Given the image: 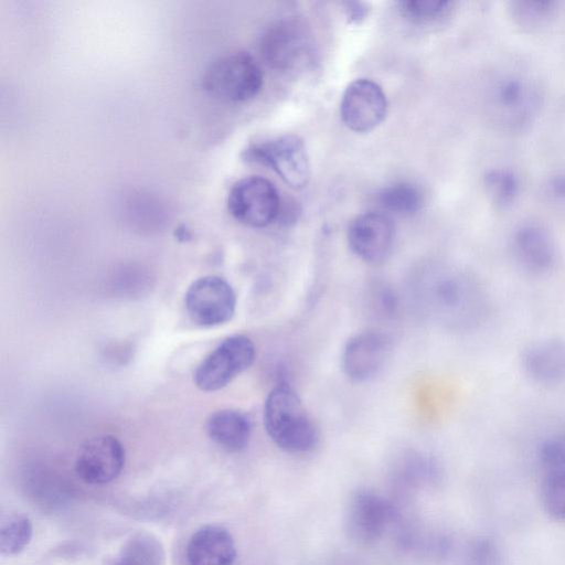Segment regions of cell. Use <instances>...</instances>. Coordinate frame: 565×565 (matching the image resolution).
Instances as JSON below:
<instances>
[{"label":"cell","instance_id":"cell-1","mask_svg":"<svg viewBox=\"0 0 565 565\" xmlns=\"http://www.w3.org/2000/svg\"><path fill=\"white\" fill-rule=\"evenodd\" d=\"M264 425L273 443L290 454L309 452L319 441L317 426L297 392L286 384L277 385L268 393Z\"/></svg>","mask_w":565,"mask_h":565},{"label":"cell","instance_id":"cell-2","mask_svg":"<svg viewBox=\"0 0 565 565\" xmlns=\"http://www.w3.org/2000/svg\"><path fill=\"white\" fill-rule=\"evenodd\" d=\"M203 87L214 97L232 103L255 97L263 85V72L247 52L234 51L217 56L205 68Z\"/></svg>","mask_w":565,"mask_h":565},{"label":"cell","instance_id":"cell-3","mask_svg":"<svg viewBox=\"0 0 565 565\" xmlns=\"http://www.w3.org/2000/svg\"><path fill=\"white\" fill-rule=\"evenodd\" d=\"M256 349L246 335L235 334L224 339L194 372L195 385L204 392L225 387L254 362Z\"/></svg>","mask_w":565,"mask_h":565},{"label":"cell","instance_id":"cell-4","mask_svg":"<svg viewBox=\"0 0 565 565\" xmlns=\"http://www.w3.org/2000/svg\"><path fill=\"white\" fill-rule=\"evenodd\" d=\"M244 158L270 168L292 189L306 186L310 178V163L305 145L294 135L250 145L244 151Z\"/></svg>","mask_w":565,"mask_h":565},{"label":"cell","instance_id":"cell-5","mask_svg":"<svg viewBox=\"0 0 565 565\" xmlns=\"http://www.w3.org/2000/svg\"><path fill=\"white\" fill-rule=\"evenodd\" d=\"M230 213L250 227H264L280 213V199L275 185L259 175L236 181L227 198Z\"/></svg>","mask_w":565,"mask_h":565},{"label":"cell","instance_id":"cell-6","mask_svg":"<svg viewBox=\"0 0 565 565\" xmlns=\"http://www.w3.org/2000/svg\"><path fill=\"white\" fill-rule=\"evenodd\" d=\"M235 308L236 295L233 287L218 276L196 279L185 294L186 312L201 327L226 323L234 316Z\"/></svg>","mask_w":565,"mask_h":565},{"label":"cell","instance_id":"cell-7","mask_svg":"<svg viewBox=\"0 0 565 565\" xmlns=\"http://www.w3.org/2000/svg\"><path fill=\"white\" fill-rule=\"evenodd\" d=\"M312 43L307 28L298 20L277 21L267 29L260 42L264 60L273 68L294 71L309 62Z\"/></svg>","mask_w":565,"mask_h":565},{"label":"cell","instance_id":"cell-8","mask_svg":"<svg viewBox=\"0 0 565 565\" xmlns=\"http://www.w3.org/2000/svg\"><path fill=\"white\" fill-rule=\"evenodd\" d=\"M394 514L393 504L384 497L372 490H358L345 511L347 531L359 543H373L385 533Z\"/></svg>","mask_w":565,"mask_h":565},{"label":"cell","instance_id":"cell-9","mask_svg":"<svg viewBox=\"0 0 565 565\" xmlns=\"http://www.w3.org/2000/svg\"><path fill=\"white\" fill-rule=\"evenodd\" d=\"M387 100L381 86L367 78L353 81L345 88L340 114L344 125L355 132H369L385 118Z\"/></svg>","mask_w":565,"mask_h":565},{"label":"cell","instance_id":"cell-10","mask_svg":"<svg viewBox=\"0 0 565 565\" xmlns=\"http://www.w3.org/2000/svg\"><path fill=\"white\" fill-rule=\"evenodd\" d=\"M125 449L111 435H99L87 439L75 460L77 476L89 484L100 486L114 481L125 466Z\"/></svg>","mask_w":565,"mask_h":565},{"label":"cell","instance_id":"cell-11","mask_svg":"<svg viewBox=\"0 0 565 565\" xmlns=\"http://www.w3.org/2000/svg\"><path fill=\"white\" fill-rule=\"evenodd\" d=\"M394 234V224L388 216L367 212L356 216L349 225L348 243L360 259L379 265L390 256Z\"/></svg>","mask_w":565,"mask_h":565},{"label":"cell","instance_id":"cell-12","mask_svg":"<svg viewBox=\"0 0 565 565\" xmlns=\"http://www.w3.org/2000/svg\"><path fill=\"white\" fill-rule=\"evenodd\" d=\"M391 352L388 338L377 331H364L352 337L342 353V369L353 382H366L384 367Z\"/></svg>","mask_w":565,"mask_h":565},{"label":"cell","instance_id":"cell-13","mask_svg":"<svg viewBox=\"0 0 565 565\" xmlns=\"http://www.w3.org/2000/svg\"><path fill=\"white\" fill-rule=\"evenodd\" d=\"M511 249L516 264L531 275H545L557 262L554 237L536 223L522 224L513 232Z\"/></svg>","mask_w":565,"mask_h":565},{"label":"cell","instance_id":"cell-14","mask_svg":"<svg viewBox=\"0 0 565 565\" xmlns=\"http://www.w3.org/2000/svg\"><path fill=\"white\" fill-rule=\"evenodd\" d=\"M521 365L537 384L551 386L565 382V339L545 337L532 341L522 351Z\"/></svg>","mask_w":565,"mask_h":565},{"label":"cell","instance_id":"cell-15","mask_svg":"<svg viewBox=\"0 0 565 565\" xmlns=\"http://www.w3.org/2000/svg\"><path fill=\"white\" fill-rule=\"evenodd\" d=\"M236 556L233 535L216 524L198 529L190 536L185 548L189 565H234Z\"/></svg>","mask_w":565,"mask_h":565},{"label":"cell","instance_id":"cell-16","mask_svg":"<svg viewBox=\"0 0 565 565\" xmlns=\"http://www.w3.org/2000/svg\"><path fill=\"white\" fill-rule=\"evenodd\" d=\"M211 440L222 449L237 452L245 449L250 439L252 427L248 418L235 409L213 413L206 422Z\"/></svg>","mask_w":565,"mask_h":565},{"label":"cell","instance_id":"cell-17","mask_svg":"<svg viewBox=\"0 0 565 565\" xmlns=\"http://www.w3.org/2000/svg\"><path fill=\"white\" fill-rule=\"evenodd\" d=\"M537 95L524 81L507 78L494 88V104L509 122L523 124L536 106Z\"/></svg>","mask_w":565,"mask_h":565},{"label":"cell","instance_id":"cell-18","mask_svg":"<svg viewBox=\"0 0 565 565\" xmlns=\"http://www.w3.org/2000/svg\"><path fill=\"white\" fill-rule=\"evenodd\" d=\"M113 565H164V552L156 537L140 533L126 542Z\"/></svg>","mask_w":565,"mask_h":565},{"label":"cell","instance_id":"cell-19","mask_svg":"<svg viewBox=\"0 0 565 565\" xmlns=\"http://www.w3.org/2000/svg\"><path fill=\"white\" fill-rule=\"evenodd\" d=\"M32 535V522L25 514L7 515L0 526V553L3 556L20 554L31 542Z\"/></svg>","mask_w":565,"mask_h":565},{"label":"cell","instance_id":"cell-20","mask_svg":"<svg viewBox=\"0 0 565 565\" xmlns=\"http://www.w3.org/2000/svg\"><path fill=\"white\" fill-rule=\"evenodd\" d=\"M379 202L392 213L409 215L420 209L423 196L414 185L399 182L383 189L379 194Z\"/></svg>","mask_w":565,"mask_h":565},{"label":"cell","instance_id":"cell-21","mask_svg":"<svg viewBox=\"0 0 565 565\" xmlns=\"http://www.w3.org/2000/svg\"><path fill=\"white\" fill-rule=\"evenodd\" d=\"M483 183L490 201L498 209L511 205L519 193L518 177L507 169H492L484 174Z\"/></svg>","mask_w":565,"mask_h":565},{"label":"cell","instance_id":"cell-22","mask_svg":"<svg viewBox=\"0 0 565 565\" xmlns=\"http://www.w3.org/2000/svg\"><path fill=\"white\" fill-rule=\"evenodd\" d=\"M541 501L552 519L565 522V471L543 476Z\"/></svg>","mask_w":565,"mask_h":565},{"label":"cell","instance_id":"cell-23","mask_svg":"<svg viewBox=\"0 0 565 565\" xmlns=\"http://www.w3.org/2000/svg\"><path fill=\"white\" fill-rule=\"evenodd\" d=\"M398 9L404 17L414 22H431L448 15L452 2L445 0H407L399 1Z\"/></svg>","mask_w":565,"mask_h":565},{"label":"cell","instance_id":"cell-24","mask_svg":"<svg viewBox=\"0 0 565 565\" xmlns=\"http://www.w3.org/2000/svg\"><path fill=\"white\" fill-rule=\"evenodd\" d=\"M556 1H516L512 2L513 18L523 26L535 28L551 19L557 10Z\"/></svg>","mask_w":565,"mask_h":565},{"label":"cell","instance_id":"cell-25","mask_svg":"<svg viewBox=\"0 0 565 565\" xmlns=\"http://www.w3.org/2000/svg\"><path fill=\"white\" fill-rule=\"evenodd\" d=\"M537 457L544 475L565 471V438H546L539 447Z\"/></svg>","mask_w":565,"mask_h":565},{"label":"cell","instance_id":"cell-26","mask_svg":"<svg viewBox=\"0 0 565 565\" xmlns=\"http://www.w3.org/2000/svg\"><path fill=\"white\" fill-rule=\"evenodd\" d=\"M460 565H501L500 553L493 540L478 537L469 543Z\"/></svg>","mask_w":565,"mask_h":565},{"label":"cell","instance_id":"cell-27","mask_svg":"<svg viewBox=\"0 0 565 565\" xmlns=\"http://www.w3.org/2000/svg\"><path fill=\"white\" fill-rule=\"evenodd\" d=\"M345 11L351 21L359 22L367 14V9L362 2H345Z\"/></svg>","mask_w":565,"mask_h":565},{"label":"cell","instance_id":"cell-28","mask_svg":"<svg viewBox=\"0 0 565 565\" xmlns=\"http://www.w3.org/2000/svg\"><path fill=\"white\" fill-rule=\"evenodd\" d=\"M548 188L552 194L557 198L565 199V175L554 177L550 181Z\"/></svg>","mask_w":565,"mask_h":565}]
</instances>
